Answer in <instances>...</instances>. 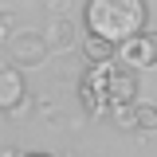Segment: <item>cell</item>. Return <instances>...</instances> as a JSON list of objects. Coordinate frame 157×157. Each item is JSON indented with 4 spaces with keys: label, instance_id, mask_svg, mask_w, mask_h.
<instances>
[{
    "label": "cell",
    "instance_id": "cell-3",
    "mask_svg": "<svg viewBox=\"0 0 157 157\" xmlns=\"http://www.w3.org/2000/svg\"><path fill=\"white\" fill-rule=\"evenodd\" d=\"M47 55H51V47H47V36L43 32H16V36L8 39V59H12V67H20V71L43 67Z\"/></svg>",
    "mask_w": 157,
    "mask_h": 157
},
{
    "label": "cell",
    "instance_id": "cell-2",
    "mask_svg": "<svg viewBox=\"0 0 157 157\" xmlns=\"http://www.w3.org/2000/svg\"><path fill=\"white\" fill-rule=\"evenodd\" d=\"M145 20H149L145 0H86L82 4L86 36H98L106 43H114V47H122L134 36H141Z\"/></svg>",
    "mask_w": 157,
    "mask_h": 157
},
{
    "label": "cell",
    "instance_id": "cell-7",
    "mask_svg": "<svg viewBox=\"0 0 157 157\" xmlns=\"http://www.w3.org/2000/svg\"><path fill=\"white\" fill-rule=\"evenodd\" d=\"M82 59L94 63V67H102V63H114L118 59V47L106 43V39H98V36H86L82 39Z\"/></svg>",
    "mask_w": 157,
    "mask_h": 157
},
{
    "label": "cell",
    "instance_id": "cell-5",
    "mask_svg": "<svg viewBox=\"0 0 157 157\" xmlns=\"http://www.w3.org/2000/svg\"><path fill=\"white\" fill-rule=\"evenodd\" d=\"M24 98H28V86H24V71L4 63L0 67V110L4 114H20L24 110Z\"/></svg>",
    "mask_w": 157,
    "mask_h": 157
},
{
    "label": "cell",
    "instance_id": "cell-4",
    "mask_svg": "<svg viewBox=\"0 0 157 157\" xmlns=\"http://www.w3.org/2000/svg\"><path fill=\"white\" fill-rule=\"evenodd\" d=\"M118 63H126L130 71H145V67H157V32H141L130 43L118 47Z\"/></svg>",
    "mask_w": 157,
    "mask_h": 157
},
{
    "label": "cell",
    "instance_id": "cell-8",
    "mask_svg": "<svg viewBox=\"0 0 157 157\" xmlns=\"http://www.w3.org/2000/svg\"><path fill=\"white\" fill-rule=\"evenodd\" d=\"M134 114H137V134H157V106H149V102H137Z\"/></svg>",
    "mask_w": 157,
    "mask_h": 157
},
{
    "label": "cell",
    "instance_id": "cell-6",
    "mask_svg": "<svg viewBox=\"0 0 157 157\" xmlns=\"http://www.w3.org/2000/svg\"><path fill=\"white\" fill-rule=\"evenodd\" d=\"M43 36H47V47H51V51H71V47H75V20L71 16H51V24H47V32H43Z\"/></svg>",
    "mask_w": 157,
    "mask_h": 157
},
{
    "label": "cell",
    "instance_id": "cell-1",
    "mask_svg": "<svg viewBox=\"0 0 157 157\" xmlns=\"http://www.w3.org/2000/svg\"><path fill=\"white\" fill-rule=\"evenodd\" d=\"M137 71H130L126 63H102L90 67L78 78V102L86 114H110L122 106H137Z\"/></svg>",
    "mask_w": 157,
    "mask_h": 157
},
{
    "label": "cell",
    "instance_id": "cell-9",
    "mask_svg": "<svg viewBox=\"0 0 157 157\" xmlns=\"http://www.w3.org/2000/svg\"><path fill=\"white\" fill-rule=\"evenodd\" d=\"M110 118H114V126H118V130H126V134H137V114H134V106L110 110Z\"/></svg>",
    "mask_w": 157,
    "mask_h": 157
},
{
    "label": "cell",
    "instance_id": "cell-10",
    "mask_svg": "<svg viewBox=\"0 0 157 157\" xmlns=\"http://www.w3.org/2000/svg\"><path fill=\"white\" fill-rule=\"evenodd\" d=\"M28 157H51V153H28Z\"/></svg>",
    "mask_w": 157,
    "mask_h": 157
}]
</instances>
